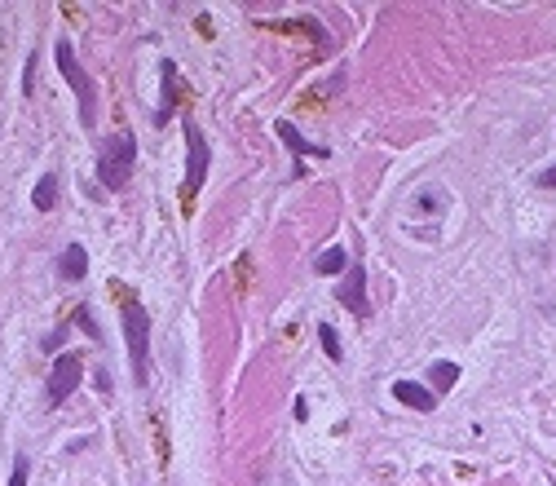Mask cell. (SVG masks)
<instances>
[{
  "mask_svg": "<svg viewBox=\"0 0 556 486\" xmlns=\"http://www.w3.org/2000/svg\"><path fill=\"white\" fill-rule=\"evenodd\" d=\"M133 168H137V137L133 133H111L98 155V182L106 190H124L133 182Z\"/></svg>",
  "mask_w": 556,
  "mask_h": 486,
  "instance_id": "6da1fadb",
  "label": "cell"
},
{
  "mask_svg": "<svg viewBox=\"0 0 556 486\" xmlns=\"http://www.w3.org/2000/svg\"><path fill=\"white\" fill-rule=\"evenodd\" d=\"M124 341H128V367H133L137 389L151 380V314L142 305H124Z\"/></svg>",
  "mask_w": 556,
  "mask_h": 486,
  "instance_id": "7a4b0ae2",
  "label": "cell"
},
{
  "mask_svg": "<svg viewBox=\"0 0 556 486\" xmlns=\"http://www.w3.org/2000/svg\"><path fill=\"white\" fill-rule=\"evenodd\" d=\"M53 54H58V71L67 76V84L76 89V98H80V124H84V129H98V84H93V76L80 67L71 40H58Z\"/></svg>",
  "mask_w": 556,
  "mask_h": 486,
  "instance_id": "3957f363",
  "label": "cell"
},
{
  "mask_svg": "<svg viewBox=\"0 0 556 486\" xmlns=\"http://www.w3.org/2000/svg\"><path fill=\"white\" fill-rule=\"evenodd\" d=\"M181 133H186V186H181V204H195V195L203 190V177H208L212 151L195 120H181Z\"/></svg>",
  "mask_w": 556,
  "mask_h": 486,
  "instance_id": "277c9868",
  "label": "cell"
},
{
  "mask_svg": "<svg viewBox=\"0 0 556 486\" xmlns=\"http://www.w3.org/2000/svg\"><path fill=\"white\" fill-rule=\"evenodd\" d=\"M80 376H84V358H80V354H62L58 363H53V372H49L45 403H49V407H62L71 394H76Z\"/></svg>",
  "mask_w": 556,
  "mask_h": 486,
  "instance_id": "5b68a950",
  "label": "cell"
},
{
  "mask_svg": "<svg viewBox=\"0 0 556 486\" xmlns=\"http://www.w3.org/2000/svg\"><path fill=\"white\" fill-rule=\"evenodd\" d=\"M274 133H278V142L287 146V151H292V177H301L305 173V160L309 155H318V160H327V146H318V142H305L301 133H296V124H287V120H278L274 124Z\"/></svg>",
  "mask_w": 556,
  "mask_h": 486,
  "instance_id": "8992f818",
  "label": "cell"
},
{
  "mask_svg": "<svg viewBox=\"0 0 556 486\" xmlns=\"http://www.w3.org/2000/svg\"><path fill=\"white\" fill-rule=\"evenodd\" d=\"M336 301H340V305H349V310H354L358 319H367V314H371V297H367V270H362L358 261H354V270L345 274V283L336 288Z\"/></svg>",
  "mask_w": 556,
  "mask_h": 486,
  "instance_id": "52a82bcc",
  "label": "cell"
},
{
  "mask_svg": "<svg viewBox=\"0 0 556 486\" xmlns=\"http://www.w3.org/2000/svg\"><path fill=\"white\" fill-rule=\"evenodd\" d=\"M393 398H398L402 407H411V411H424V416H429V411L437 407V394H433V389L415 385V380H398V385H393Z\"/></svg>",
  "mask_w": 556,
  "mask_h": 486,
  "instance_id": "ba28073f",
  "label": "cell"
},
{
  "mask_svg": "<svg viewBox=\"0 0 556 486\" xmlns=\"http://www.w3.org/2000/svg\"><path fill=\"white\" fill-rule=\"evenodd\" d=\"M58 274H62V279H71V283H80L84 274H89V252H84V243H67V248H62Z\"/></svg>",
  "mask_w": 556,
  "mask_h": 486,
  "instance_id": "9c48e42d",
  "label": "cell"
},
{
  "mask_svg": "<svg viewBox=\"0 0 556 486\" xmlns=\"http://www.w3.org/2000/svg\"><path fill=\"white\" fill-rule=\"evenodd\" d=\"M159 111H155V124H168L173 120V107H177V62H164V93H159Z\"/></svg>",
  "mask_w": 556,
  "mask_h": 486,
  "instance_id": "30bf717a",
  "label": "cell"
},
{
  "mask_svg": "<svg viewBox=\"0 0 556 486\" xmlns=\"http://www.w3.org/2000/svg\"><path fill=\"white\" fill-rule=\"evenodd\" d=\"M58 173H45V177H40V182H36V190H31V204H36V213H49V208L53 204H58Z\"/></svg>",
  "mask_w": 556,
  "mask_h": 486,
  "instance_id": "8fae6325",
  "label": "cell"
},
{
  "mask_svg": "<svg viewBox=\"0 0 556 486\" xmlns=\"http://www.w3.org/2000/svg\"><path fill=\"white\" fill-rule=\"evenodd\" d=\"M429 380H433L437 394H446V389H455L459 367H455V363H433V367H429Z\"/></svg>",
  "mask_w": 556,
  "mask_h": 486,
  "instance_id": "7c38bea8",
  "label": "cell"
},
{
  "mask_svg": "<svg viewBox=\"0 0 556 486\" xmlns=\"http://www.w3.org/2000/svg\"><path fill=\"white\" fill-rule=\"evenodd\" d=\"M345 266H349V252H345V248H327L323 257L314 261V270H318V274H340Z\"/></svg>",
  "mask_w": 556,
  "mask_h": 486,
  "instance_id": "4fadbf2b",
  "label": "cell"
},
{
  "mask_svg": "<svg viewBox=\"0 0 556 486\" xmlns=\"http://www.w3.org/2000/svg\"><path fill=\"white\" fill-rule=\"evenodd\" d=\"M71 323H76L89 341H102V327H98V319H93L89 305H76V310H71Z\"/></svg>",
  "mask_w": 556,
  "mask_h": 486,
  "instance_id": "5bb4252c",
  "label": "cell"
},
{
  "mask_svg": "<svg viewBox=\"0 0 556 486\" xmlns=\"http://www.w3.org/2000/svg\"><path fill=\"white\" fill-rule=\"evenodd\" d=\"M318 341H323V350H327L331 363H340V358H345V345H340V336H336V327H331V323H318Z\"/></svg>",
  "mask_w": 556,
  "mask_h": 486,
  "instance_id": "9a60e30c",
  "label": "cell"
},
{
  "mask_svg": "<svg viewBox=\"0 0 556 486\" xmlns=\"http://www.w3.org/2000/svg\"><path fill=\"white\" fill-rule=\"evenodd\" d=\"M27 478H31V460L18 456L14 460V473H9V486H27Z\"/></svg>",
  "mask_w": 556,
  "mask_h": 486,
  "instance_id": "2e32d148",
  "label": "cell"
},
{
  "mask_svg": "<svg viewBox=\"0 0 556 486\" xmlns=\"http://www.w3.org/2000/svg\"><path fill=\"white\" fill-rule=\"evenodd\" d=\"M93 385H98V394H106V398H111V372H106V367H102L98 376H93Z\"/></svg>",
  "mask_w": 556,
  "mask_h": 486,
  "instance_id": "e0dca14e",
  "label": "cell"
},
{
  "mask_svg": "<svg viewBox=\"0 0 556 486\" xmlns=\"http://www.w3.org/2000/svg\"><path fill=\"white\" fill-rule=\"evenodd\" d=\"M539 186H543V190H556V168H548V173H539Z\"/></svg>",
  "mask_w": 556,
  "mask_h": 486,
  "instance_id": "ac0fdd59",
  "label": "cell"
}]
</instances>
